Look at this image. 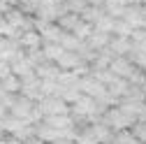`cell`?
Returning <instances> with one entry per match:
<instances>
[{"label": "cell", "mask_w": 146, "mask_h": 144, "mask_svg": "<svg viewBox=\"0 0 146 144\" xmlns=\"http://www.w3.org/2000/svg\"><path fill=\"white\" fill-rule=\"evenodd\" d=\"M88 35H90V26L88 23H77L74 26V37L84 40V37H88Z\"/></svg>", "instance_id": "4fadbf2b"}, {"label": "cell", "mask_w": 146, "mask_h": 144, "mask_svg": "<svg viewBox=\"0 0 146 144\" xmlns=\"http://www.w3.org/2000/svg\"><path fill=\"white\" fill-rule=\"evenodd\" d=\"M88 130H90V133H93V135L98 137V142H100V144H104V142H111V139H114V135H111V128H109L107 123H95V125H90Z\"/></svg>", "instance_id": "5b68a950"}, {"label": "cell", "mask_w": 146, "mask_h": 144, "mask_svg": "<svg viewBox=\"0 0 146 144\" xmlns=\"http://www.w3.org/2000/svg\"><path fill=\"white\" fill-rule=\"evenodd\" d=\"M63 51H65V49H63L60 44H53V42H51V44L44 47V56H46L49 61H58V56H60Z\"/></svg>", "instance_id": "9c48e42d"}, {"label": "cell", "mask_w": 146, "mask_h": 144, "mask_svg": "<svg viewBox=\"0 0 146 144\" xmlns=\"http://www.w3.org/2000/svg\"><path fill=\"white\" fill-rule=\"evenodd\" d=\"M5 144H21V142H19V139H14V137H12V139H9V142H5Z\"/></svg>", "instance_id": "ac0fdd59"}, {"label": "cell", "mask_w": 146, "mask_h": 144, "mask_svg": "<svg viewBox=\"0 0 146 144\" xmlns=\"http://www.w3.org/2000/svg\"><path fill=\"white\" fill-rule=\"evenodd\" d=\"M7 23H9L14 30L19 28V26H26V23H23V14H19V12H12V14L7 16Z\"/></svg>", "instance_id": "8fae6325"}, {"label": "cell", "mask_w": 146, "mask_h": 144, "mask_svg": "<svg viewBox=\"0 0 146 144\" xmlns=\"http://www.w3.org/2000/svg\"><path fill=\"white\" fill-rule=\"evenodd\" d=\"M90 44H93L95 49H102V47L107 44V33L95 30V35H90Z\"/></svg>", "instance_id": "30bf717a"}, {"label": "cell", "mask_w": 146, "mask_h": 144, "mask_svg": "<svg viewBox=\"0 0 146 144\" xmlns=\"http://www.w3.org/2000/svg\"><path fill=\"white\" fill-rule=\"evenodd\" d=\"M21 47H26V49H30V51H37V49H40V33L26 30V35L21 37Z\"/></svg>", "instance_id": "ba28073f"}, {"label": "cell", "mask_w": 146, "mask_h": 144, "mask_svg": "<svg viewBox=\"0 0 146 144\" xmlns=\"http://www.w3.org/2000/svg\"><path fill=\"white\" fill-rule=\"evenodd\" d=\"M144 26H146V21H144Z\"/></svg>", "instance_id": "44dd1931"}, {"label": "cell", "mask_w": 146, "mask_h": 144, "mask_svg": "<svg viewBox=\"0 0 146 144\" xmlns=\"http://www.w3.org/2000/svg\"><path fill=\"white\" fill-rule=\"evenodd\" d=\"M49 144H74V139H65V137H56L53 142H49Z\"/></svg>", "instance_id": "e0dca14e"}, {"label": "cell", "mask_w": 146, "mask_h": 144, "mask_svg": "<svg viewBox=\"0 0 146 144\" xmlns=\"http://www.w3.org/2000/svg\"><path fill=\"white\" fill-rule=\"evenodd\" d=\"M109 70H111L116 77H123V79H137V81H141V77H135V67L127 63V58H116V61H111V63H109Z\"/></svg>", "instance_id": "7a4b0ae2"}, {"label": "cell", "mask_w": 146, "mask_h": 144, "mask_svg": "<svg viewBox=\"0 0 146 144\" xmlns=\"http://www.w3.org/2000/svg\"><path fill=\"white\" fill-rule=\"evenodd\" d=\"M12 116H16V119H23V121H28V116H30V112H33V100H28L26 95L21 98V100H12ZM30 123V121H28Z\"/></svg>", "instance_id": "3957f363"}, {"label": "cell", "mask_w": 146, "mask_h": 144, "mask_svg": "<svg viewBox=\"0 0 146 144\" xmlns=\"http://www.w3.org/2000/svg\"><path fill=\"white\" fill-rule=\"evenodd\" d=\"M111 49H114L116 53H125L127 49H130V44H127V40H125V37H118L116 42H111Z\"/></svg>", "instance_id": "5bb4252c"}, {"label": "cell", "mask_w": 146, "mask_h": 144, "mask_svg": "<svg viewBox=\"0 0 146 144\" xmlns=\"http://www.w3.org/2000/svg\"><path fill=\"white\" fill-rule=\"evenodd\" d=\"M46 123L51 125V128L56 130H63V128H70V125H74V121H72L70 114H53V116H44Z\"/></svg>", "instance_id": "277c9868"}, {"label": "cell", "mask_w": 146, "mask_h": 144, "mask_svg": "<svg viewBox=\"0 0 146 144\" xmlns=\"http://www.w3.org/2000/svg\"><path fill=\"white\" fill-rule=\"evenodd\" d=\"M0 86H3L7 93H16V91H21V79L16 77L14 72H9L7 77H3V79H0Z\"/></svg>", "instance_id": "8992f818"}, {"label": "cell", "mask_w": 146, "mask_h": 144, "mask_svg": "<svg viewBox=\"0 0 146 144\" xmlns=\"http://www.w3.org/2000/svg\"><path fill=\"white\" fill-rule=\"evenodd\" d=\"M60 23H63V26H72V28H74V26L79 23V19H77V16H65Z\"/></svg>", "instance_id": "2e32d148"}, {"label": "cell", "mask_w": 146, "mask_h": 144, "mask_svg": "<svg viewBox=\"0 0 146 144\" xmlns=\"http://www.w3.org/2000/svg\"><path fill=\"white\" fill-rule=\"evenodd\" d=\"M88 3H102V0H88Z\"/></svg>", "instance_id": "d6986e66"}, {"label": "cell", "mask_w": 146, "mask_h": 144, "mask_svg": "<svg viewBox=\"0 0 146 144\" xmlns=\"http://www.w3.org/2000/svg\"><path fill=\"white\" fill-rule=\"evenodd\" d=\"M35 135H37L44 144H49V142H53V139L58 137V130L51 128V125L46 123V125H37V128H35Z\"/></svg>", "instance_id": "52a82bcc"}, {"label": "cell", "mask_w": 146, "mask_h": 144, "mask_svg": "<svg viewBox=\"0 0 146 144\" xmlns=\"http://www.w3.org/2000/svg\"><path fill=\"white\" fill-rule=\"evenodd\" d=\"M137 119L135 116H130L127 112H123L121 107H114V109H109L107 112V125L109 128H114V130H125V128H132V123H135Z\"/></svg>", "instance_id": "6da1fadb"}, {"label": "cell", "mask_w": 146, "mask_h": 144, "mask_svg": "<svg viewBox=\"0 0 146 144\" xmlns=\"http://www.w3.org/2000/svg\"><path fill=\"white\" fill-rule=\"evenodd\" d=\"M12 72V67H9V61H0V79L3 77H7Z\"/></svg>", "instance_id": "9a60e30c"}, {"label": "cell", "mask_w": 146, "mask_h": 144, "mask_svg": "<svg viewBox=\"0 0 146 144\" xmlns=\"http://www.w3.org/2000/svg\"><path fill=\"white\" fill-rule=\"evenodd\" d=\"M132 128H135V137H137L139 142L146 144V123H141V121L137 123V121H135V123H132Z\"/></svg>", "instance_id": "7c38bea8"}, {"label": "cell", "mask_w": 146, "mask_h": 144, "mask_svg": "<svg viewBox=\"0 0 146 144\" xmlns=\"http://www.w3.org/2000/svg\"><path fill=\"white\" fill-rule=\"evenodd\" d=\"M144 98H146V88H144Z\"/></svg>", "instance_id": "ffe728a7"}]
</instances>
